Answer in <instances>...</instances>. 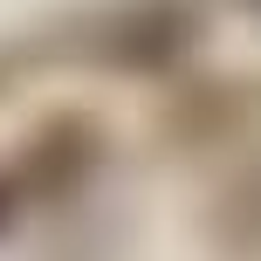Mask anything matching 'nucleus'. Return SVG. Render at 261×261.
Listing matches in <instances>:
<instances>
[{
	"mask_svg": "<svg viewBox=\"0 0 261 261\" xmlns=\"http://www.w3.org/2000/svg\"><path fill=\"white\" fill-rule=\"evenodd\" d=\"M7 213H14V186L0 179V227H7Z\"/></svg>",
	"mask_w": 261,
	"mask_h": 261,
	"instance_id": "nucleus-1",
	"label": "nucleus"
}]
</instances>
